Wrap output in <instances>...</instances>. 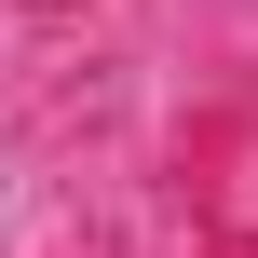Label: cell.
Returning a JSON list of instances; mask_svg holds the SVG:
<instances>
[]
</instances>
